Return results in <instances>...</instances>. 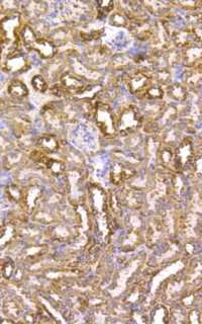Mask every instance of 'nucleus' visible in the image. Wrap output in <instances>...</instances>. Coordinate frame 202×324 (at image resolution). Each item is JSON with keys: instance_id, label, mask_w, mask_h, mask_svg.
Returning a JSON list of instances; mask_svg holds the SVG:
<instances>
[{"instance_id": "nucleus-5", "label": "nucleus", "mask_w": 202, "mask_h": 324, "mask_svg": "<svg viewBox=\"0 0 202 324\" xmlns=\"http://www.w3.org/2000/svg\"><path fill=\"white\" fill-rule=\"evenodd\" d=\"M194 156L193 144L190 139H184L174 152V169L182 171Z\"/></svg>"}, {"instance_id": "nucleus-20", "label": "nucleus", "mask_w": 202, "mask_h": 324, "mask_svg": "<svg viewBox=\"0 0 202 324\" xmlns=\"http://www.w3.org/2000/svg\"><path fill=\"white\" fill-rule=\"evenodd\" d=\"M160 159L162 161V164L166 167H172L174 168V152L170 148H163L160 153Z\"/></svg>"}, {"instance_id": "nucleus-19", "label": "nucleus", "mask_w": 202, "mask_h": 324, "mask_svg": "<svg viewBox=\"0 0 202 324\" xmlns=\"http://www.w3.org/2000/svg\"><path fill=\"white\" fill-rule=\"evenodd\" d=\"M8 196L9 198L17 203L23 202L24 196H25V190L22 189L19 185L17 184H12L8 187Z\"/></svg>"}, {"instance_id": "nucleus-27", "label": "nucleus", "mask_w": 202, "mask_h": 324, "mask_svg": "<svg viewBox=\"0 0 202 324\" xmlns=\"http://www.w3.org/2000/svg\"><path fill=\"white\" fill-rule=\"evenodd\" d=\"M4 227L2 226V225H0V236H2V234H3V232H4Z\"/></svg>"}, {"instance_id": "nucleus-12", "label": "nucleus", "mask_w": 202, "mask_h": 324, "mask_svg": "<svg viewBox=\"0 0 202 324\" xmlns=\"http://www.w3.org/2000/svg\"><path fill=\"white\" fill-rule=\"evenodd\" d=\"M3 310H4V313L7 317L12 318L14 320L21 317V315L23 313V309H22V306L20 305V303L17 300L11 299V298L7 299L4 302Z\"/></svg>"}, {"instance_id": "nucleus-14", "label": "nucleus", "mask_w": 202, "mask_h": 324, "mask_svg": "<svg viewBox=\"0 0 202 324\" xmlns=\"http://www.w3.org/2000/svg\"><path fill=\"white\" fill-rule=\"evenodd\" d=\"M170 321V312L164 305L156 306L151 314V323L165 324Z\"/></svg>"}, {"instance_id": "nucleus-15", "label": "nucleus", "mask_w": 202, "mask_h": 324, "mask_svg": "<svg viewBox=\"0 0 202 324\" xmlns=\"http://www.w3.org/2000/svg\"><path fill=\"white\" fill-rule=\"evenodd\" d=\"M190 71L187 72L185 75V81L188 86L190 87H196L200 84L201 80V67L200 64L196 65L194 67H190Z\"/></svg>"}, {"instance_id": "nucleus-6", "label": "nucleus", "mask_w": 202, "mask_h": 324, "mask_svg": "<svg viewBox=\"0 0 202 324\" xmlns=\"http://www.w3.org/2000/svg\"><path fill=\"white\" fill-rule=\"evenodd\" d=\"M61 87L64 92H68L71 94L82 93L85 89V84L81 78L78 76L66 72L61 76Z\"/></svg>"}, {"instance_id": "nucleus-8", "label": "nucleus", "mask_w": 202, "mask_h": 324, "mask_svg": "<svg viewBox=\"0 0 202 324\" xmlns=\"http://www.w3.org/2000/svg\"><path fill=\"white\" fill-rule=\"evenodd\" d=\"M37 145L42 151H44L47 154L55 153L60 148V143L57 137L50 134H46L39 137L37 141Z\"/></svg>"}, {"instance_id": "nucleus-16", "label": "nucleus", "mask_w": 202, "mask_h": 324, "mask_svg": "<svg viewBox=\"0 0 202 324\" xmlns=\"http://www.w3.org/2000/svg\"><path fill=\"white\" fill-rule=\"evenodd\" d=\"M168 94L171 98L182 101L187 97V88L181 83H174L169 86Z\"/></svg>"}, {"instance_id": "nucleus-3", "label": "nucleus", "mask_w": 202, "mask_h": 324, "mask_svg": "<svg viewBox=\"0 0 202 324\" xmlns=\"http://www.w3.org/2000/svg\"><path fill=\"white\" fill-rule=\"evenodd\" d=\"M94 120L100 131L107 138H113L117 134L116 116L110 105L105 102H97L93 111Z\"/></svg>"}, {"instance_id": "nucleus-2", "label": "nucleus", "mask_w": 202, "mask_h": 324, "mask_svg": "<svg viewBox=\"0 0 202 324\" xmlns=\"http://www.w3.org/2000/svg\"><path fill=\"white\" fill-rule=\"evenodd\" d=\"M20 35L26 47L31 50H35L41 57L52 58L55 56V45L46 39H39L30 25H25L21 30Z\"/></svg>"}, {"instance_id": "nucleus-26", "label": "nucleus", "mask_w": 202, "mask_h": 324, "mask_svg": "<svg viewBox=\"0 0 202 324\" xmlns=\"http://www.w3.org/2000/svg\"><path fill=\"white\" fill-rule=\"evenodd\" d=\"M170 76L167 71H160L157 73V80L159 83H164L169 80Z\"/></svg>"}, {"instance_id": "nucleus-18", "label": "nucleus", "mask_w": 202, "mask_h": 324, "mask_svg": "<svg viewBox=\"0 0 202 324\" xmlns=\"http://www.w3.org/2000/svg\"><path fill=\"white\" fill-rule=\"evenodd\" d=\"M15 272H16V265H15V262L12 261L11 258H8L7 261L3 262L2 265H0V275L7 280L12 279Z\"/></svg>"}, {"instance_id": "nucleus-17", "label": "nucleus", "mask_w": 202, "mask_h": 324, "mask_svg": "<svg viewBox=\"0 0 202 324\" xmlns=\"http://www.w3.org/2000/svg\"><path fill=\"white\" fill-rule=\"evenodd\" d=\"M45 166L55 176L61 175L64 172V170H65V164L63 163V161L58 160V159L49 158Z\"/></svg>"}, {"instance_id": "nucleus-1", "label": "nucleus", "mask_w": 202, "mask_h": 324, "mask_svg": "<svg viewBox=\"0 0 202 324\" xmlns=\"http://www.w3.org/2000/svg\"><path fill=\"white\" fill-rule=\"evenodd\" d=\"M143 123L144 118L141 111L133 104L126 105L116 116L117 133L122 136L132 134L143 126Z\"/></svg>"}, {"instance_id": "nucleus-10", "label": "nucleus", "mask_w": 202, "mask_h": 324, "mask_svg": "<svg viewBox=\"0 0 202 324\" xmlns=\"http://www.w3.org/2000/svg\"><path fill=\"white\" fill-rule=\"evenodd\" d=\"M131 33L139 40H148L152 36L151 26L142 20H136L130 26Z\"/></svg>"}, {"instance_id": "nucleus-21", "label": "nucleus", "mask_w": 202, "mask_h": 324, "mask_svg": "<svg viewBox=\"0 0 202 324\" xmlns=\"http://www.w3.org/2000/svg\"><path fill=\"white\" fill-rule=\"evenodd\" d=\"M164 95V90L162 89V87L160 85H152L144 94L143 97L147 98V99H161Z\"/></svg>"}, {"instance_id": "nucleus-13", "label": "nucleus", "mask_w": 202, "mask_h": 324, "mask_svg": "<svg viewBox=\"0 0 202 324\" xmlns=\"http://www.w3.org/2000/svg\"><path fill=\"white\" fill-rule=\"evenodd\" d=\"M9 94L17 99H23L29 94L28 86L21 80H13L8 87Z\"/></svg>"}, {"instance_id": "nucleus-4", "label": "nucleus", "mask_w": 202, "mask_h": 324, "mask_svg": "<svg viewBox=\"0 0 202 324\" xmlns=\"http://www.w3.org/2000/svg\"><path fill=\"white\" fill-rule=\"evenodd\" d=\"M153 85V77L145 71L132 73L127 79V88L129 92L139 98H143L146 91Z\"/></svg>"}, {"instance_id": "nucleus-9", "label": "nucleus", "mask_w": 202, "mask_h": 324, "mask_svg": "<svg viewBox=\"0 0 202 324\" xmlns=\"http://www.w3.org/2000/svg\"><path fill=\"white\" fill-rule=\"evenodd\" d=\"M201 58V49L195 44L184 48L183 50V61L188 67H194L199 64Z\"/></svg>"}, {"instance_id": "nucleus-22", "label": "nucleus", "mask_w": 202, "mask_h": 324, "mask_svg": "<svg viewBox=\"0 0 202 324\" xmlns=\"http://www.w3.org/2000/svg\"><path fill=\"white\" fill-rule=\"evenodd\" d=\"M32 85H33V87L37 91L42 92V93L43 92H46L48 90V83H47L46 79L42 75H40V74L35 75L33 77V79H32Z\"/></svg>"}, {"instance_id": "nucleus-24", "label": "nucleus", "mask_w": 202, "mask_h": 324, "mask_svg": "<svg viewBox=\"0 0 202 324\" xmlns=\"http://www.w3.org/2000/svg\"><path fill=\"white\" fill-rule=\"evenodd\" d=\"M114 8V4L112 2H101L97 3V9L101 16L108 15Z\"/></svg>"}, {"instance_id": "nucleus-7", "label": "nucleus", "mask_w": 202, "mask_h": 324, "mask_svg": "<svg viewBox=\"0 0 202 324\" xmlns=\"http://www.w3.org/2000/svg\"><path fill=\"white\" fill-rule=\"evenodd\" d=\"M133 173H134L133 169H130L129 167L123 164L115 163L110 172V179L113 184L119 185L124 180L128 179L131 175H133Z\"/></svg>"}, {"instance_id": "nucleus-28", "label": "nucleus", "mask_w": 202, "mask_h": 324, "mask_svg": "<svg viewBox=\"0 0 202 324\" xmlns=\"http://www.w3.org/2000/svg\"><path fill=\"white\" fill-rule=\"evenodd\" d=\"M0 44H2V30H0Z\"/></svg>"}, {"instance_id": "nucleus-25", "label": "nucleus", "mask_w": 202, "mask_h": 324, "mask_svg": "<svg viewBox=\"0 0 202 324\" xmlns=\"http://www.w3.org/2000/svg\"><path fill=\"white\" fill-rule=\"evenodd\" d=\"M188 322L191 324H200L202 322L200 310L192 309L188 314Z\"/></svg>"}, {"instance_id": "nucleus-23", "label": "nucleus", "mask_w": 202, "mask_h": 324, "mask_svg": "<svg viewBox=\"0 0 202 324\" xmlns=\"http://www.w3.org/2000/svg\"><path fill=\"white\" fill-rule=\"evenodd\" d=\"M31 159L35 162V163H40V164H44L46 165L49 157L47 156V153H45L44 151H42L41 149L38 150H34L31 153Z\"/></svg>"}, {"instance_id": "nucleus-11", "label": "nucleus", "mask_w": 202, "mask_h": 324, "mask_svg": "<svg viewBox=\"0 0 202 324\" xmlns=\"http://www.w3.org/2000/svg\"><path fill=\"white\" fill-rule=\"evenodd\" d=\"M195 41H196V39H195L194 34H193V32H192L191 29L181 30V31L177 32L174 35V42H175V44L178 47L182 48V49L193 45Z\"/></svg>"}]
</instances>
